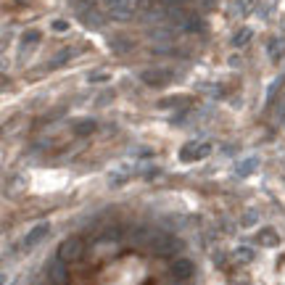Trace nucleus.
I'll list each match as a JSON object with an SVG mask.
<instances>
[{"label": "nucleus", "mask_w": 285, "mask_h": 285, "mask_svg": "<svg viewBox=\"0 0 285 285\" xmlns=\"http://www.w3.org/2000/svg\"><path fill=\"white\" fill-rule=\"evenodd\" d=\"M48 280H50V285H63V280H66V267H63V259H58V262H50L48 264Z\"/></svg>", "instance_id": "nucleus-1"}, {"label": "nucleus", "mask_w": 285, "mask_h": 285, "mask_svg": "<svg viewBox=\"0 0 285 285\" xmlns=\"http://www.w3.org/2000/svg\"><path fill=\"white\" fill-rule=\"evenodd\" d=\"M80 243L77 241H69V243H63L61 245V254H58V259H63V262H69V259H74V256H80Z\"/></svg>", "instance_id": "nucleus-2"}, {"label": "nucleus", "mask_w": 285, "mask_h": 285, "mask_svg": "<svg viewBox=\"0 0 285 285\" xmlns=\"http://www.w3.org/2000/svg\"><path fill=\"white\" fill-rule=\"evenodd\" d=\"M174 275H177V277H187V275H190V272H193V267H190V262H177V264H174Z\"/></svg>", "instance_id": "nucleus-3"}]
</instances>
